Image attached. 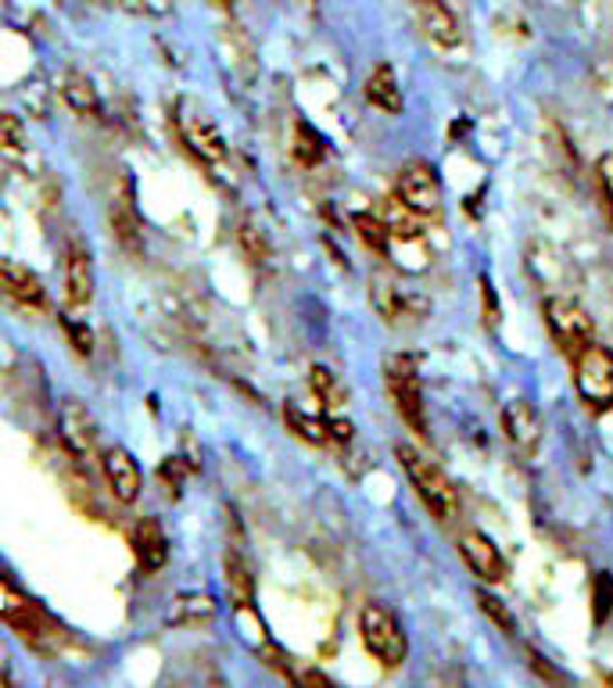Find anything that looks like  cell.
<instances>
[{"label":"cell","instance_id":"6da1fadb","mask_svg":"<svg viewBox=\"0 0 613 688\" xmlns=\"http://www.w3.org/2000/svg\"><path fill=\"white\" fill-rule=\"evenodd\" d=\"M395 456L402 463V470L409 474V481L416 488V495L424 499V506L431 509L434 520H456L459 513V495L456 488H452V481L445 477V470L441 466H434L431 459L424 456V452H416L413 445H399Z\"/></svg>","mask_w":613,"mask_h":688},{"label":"cell","instance_id":"7a4b0ae2","mask_svg":"<svg viewBox=\"0 0 613 688\" xmlns=\"http://www.w3.org/2000/svg\"><path fill=\"white\" fill-rule=\"evenodd\" d=\"M359 635L363 646L370 649V656L380 667H402L409 656V638L402 631V621L395 617V610H388L384 602H366L359 613Z\"/></svg>","mask_w":613,"mask_h":688},{"label":"cell","instance_id":"3957f363","mask_svg":"<svg viewBox=\"0 0 613 688\" xmlns=\"http://www.w3.org/2000/svg\"><path fill=\"white\" fill-rule=\"evenodd\" d=\"M384 380L395 402L399 416L406 420L416 434L427 438V413H424V391H420V366L413 355H391L384 363Z\"/></svg>","mask_w":613,"mask_h":688},{"label":"cell","instance_id":"277c9868","mask_svg":"<svg viewBox=\"0 0 613 688\" xmlns=\"http://www.w3.org/2000/svg\"><path fill=\"white\" fill-rule=\"evenodd\" d=\"M574 384L588 409L606 413L613 405V352L592 341L585 352L574 355Z\"/></svg>","mask_w":613,"mask_h":688},{"label":"cell","instance_id":"5b68a950","mask_svg":"<svg viewBox=\"0 0 613 688\" xmlns=\"http://www.w3.org/2000/svg\"><path fill=\"white\" fill-rule=\"evenodd\" d=\"M370 302L380 312V319L391 327H413V323H424V319L431 316V298H427L424 291L406 287V284L388 280V277L370 280Z\"/></svg>","mask_w":613,"mask_h":688},{"label":"cell","instance_id":"8992f818","mask_svg":"<svg viewBox=\"0 0 613 688\" xmlns=\"http://www.w3.org/2000/svg\"><path fill=\"white\" fill-rule=\"evenodd\" d=\"M545 323H549V334L556 341V348L567 352L571 359L596 341L592 316H588L574 298H567V294H553V298L545 302Z\"/></svg>","mask_w":613,"mask_h":688},{"label":"cell","instance_id":"52a82bcc","mask_svg":"<svg viewBox=\"0 0 613 688\" xmlns=\"http://www.w3.org/2000/svg\"><path fill=\"white\" fill-rule=\"evenodd\" d=\"M0 621L19 638H26L29 646H44L54 635V624L44 617L40 606L22 595L11 581H4V577H0Z\"/></svg>","mask_w":613,"mask_h":688},{"label":"cell","instance_id":"ba28073f","mask_svg":"<svg viewBox=\"0 0 613 688\" xmlns=\"http://www.w3.org/2000/svg\"><path fill=\"white\" fill-rule=\"evenodd\" d=\"M176 122H180V137H183V144H187L191 151L201 158V162H208V165H223L226 158H230V147H226V140H223V133H219V126L201 112V108L183 105V108H180V115H176Z\"/></svg>","mask_w":613,"mask_h":688},{"label":"cell","instance_id":"9c48e42d","mask_svg":"<svg viewBox=\"0 0 613 688\" xmlns=\"http://www.w3.org/2000/svg\"><path fill=\"white\" fill-rule=\"evenodd\" d=\"M395 198L416 216H438V208H441V180H438V172L427 162L402 165L399 183H395Z\"/></svg>","mask_w":613,"mask_h":688},{"label":"cell","instance_id":"30bf717a","mask_svg":"<svg viewBox=\"0 0 613 688\" xmlns=\"http://www.w3.org/2000/svg\"><path fill=\"white\" fill-rule=\"evenodd\" d=\"M459 552H463V560H467V567L477 577H481V581H488V585H502V581H506V574H510L506 560H502L499 545L485 531H463Z\"/></svg>","mask_w":613,"mask_h":688},{"label":"cell","instance_id":"8fae6325","mask_svg":"<svg viewBox=\"0 0 613 688\" xmlns=\"http://www.w3.org/2000/svg\"><path fill=\"white\" fill-rule=\"evenodd\" d=\"M101 470H105V481H108V488H112V495L119 502H137L140 499L144 474H140L137 459H133L122 445H108L101 452Z\"/></svg>","mask_w":613,"mask_h":688},{"label":"cell","instance_id":"7c38bea8","mask_svg":"<svg viewBox=\"0 0 613 688\" xmlns=\"http://www.w3.org/2000/svg\"><path fill=\"white\" fill-rule=\"evenodd\" d=\"M502 430H506V438L520 452H535L538 445H542L545 423H542V413H538L531 402L513 398L506 409H502Z\"/></svg>","mask_w":613,"mask_h":688},{"label":"cell","instance_id":"4fadbf2b","mask_svg":"<svg viewBox=\"0 0 613 688\" xmlns=\"http://www.w3.org/2000/svg\"><path fill=\"white\" fill-rule=\"evenodd\" d=\"M61 445L76 459H90L97 452V420L79 402H65L61 409Z\"/></svg>","mask_w":613,"mask_h":688},{"label":"cell","instance_id":"5bb4252c","mask_svg":"<svg viewBox=\"0 0 613 688\" xmlns=\"http://www.w3.org/2000/svg\"><path fill=\"white\" fill-rule=\"evenodd\" d=\"M65 298L72 309H83V305L94 302V258L87 244L79 241H69L65 251Z\"/></svg>","mask_w":613,"mask_h":688},{"label":"cell","instance_id":"9a60e30c","mask_svg":"<svg viewBox=\"0 0 613 688\" xmlns=\"http://www.w3.org/2000/svg\"><path fill=\"white\" fill-rule=\"evenodd\" d=\"M0 294H8L11 302L26 305V309H44L47 305L44 280L29 266H19L11 258H0Z\"/></svg>","mask_w":613,"mask_h":688},{"label":"cell","instance_id":"2e32d148","mask_svg":"<svg viewBox=\"0 0 613 688\" xmlns=\"http://www.w3.org/2000/svg\"><path fill=\"white\" fill-rule=\"evenodd\" d=\"M416 11H420V26L427 33V40L441 51H452V47L463 44L459 19L445 0H416Z\"/></svg>","mask_w":613,"mask_h":688},{"label":"cell","instance_id":"e0dca14e","mask_svg":"<svg viewBox=\"0 0 613 688\" xmlns=\"http://www.w3.org/2000/svg\"><path fill=\"white\" fill-rule=\"evenodd\" d=\"M133 549H137L144 574H158L169 563V538L162 527H158V520L137 524V531H133Z\"/></svg>","mask_w":613,"mask_h":688},{"label":"cell","instance_id":"ac0fdd59","mask_svg":"<svg viewBox=\"0 0 613 688\" xmlns=\"http://www.w3.org/2000/svg\"><path fill=\"white\" fill-rule=\"evenodd\" d=\"M61 97H65V105L72 108L76 115H90V119H101V97H97V86L83 76V72H65L58 83Z\"/></svg>","mask_w":613,"mask_h":688},{"label":"cell","instance_id":"d6986e66","mask_svg":"<svg viewBox=\"0 0 613 688\" xmlns=\"http://www.w3.org/2000/svg\"><path fill=\"white\" fill-rule=\"evenodd\" d=\"M366 101L380 112L388 115H399L402 112V86L395 79V69L391 65H377L370 72V79H366Z\"/></svg>","mask_w":613,"mask_h":688},{"label":"cell","instance_id":"ffe728a7","mask_svg":"<svg viewBox=\"0 0 613 688\" xmlns=\"http://www.w3.org/2000/svg\"><path fill=\"white\" fill-rule=\"evenodd\" d=\"M226 585H230V595H234V602H237V610H252L255 574H252V563L244 560L241 549H226Z\"/></svg>","mask_w":613,"mask_h":688},{"label":"cell","instance_id":"44dd1931","mask_svg":"<svg viewBox=\"0 0 613 688\" xmlns=\"http://www.w3.org/2000/svg\"><path fill=\"white\" fill-rule=\"evenodd\" d=\"M212 617H216V599L201 592L180 595L173 602V610H169V624H176V628H198V624H208Z\"/></svg>","mask_w":613,"mask_h":688},{"label":"cell","instance_id":"7402d4cb","mask_svg":"<svg viewBox=\"0 0 613 688\" xmlns=\"http://www.w3.org/2000/svg\"><path fill=\"white\" fill-rule=\"evenodd\" d=\"M309 384H312V391H316V398H320L330 413L345 409L348 391H345V384H341V380H338V373H334V370H327V366H312Z\"/></svg>","mask_w":613,"mask_h":688},{"label":"cell","instance_id":"603a6c76","mask_svg":"<svg viewBox=\"0 0 613 688\" xmlns=\"http://www.w3.org/2000/svg\"><path fill=\"white\" fill-rule=\"evenodd\" d=\"M323 155H327V144L320 133H316L309 122H294V158H298L305 169H316L323 162Z\"/></svg>","mask_w":613,"mask_h":688},{"label":"cell","instance_id":"cb8c5ba5","mask_svg":"<svg viewBox=\"0 0 613 688\" xmlns=\"http://www.w3.org/2000/svg\"><path fill=\"white\" fill-rule=\"evenodd\" d=\"M237 241H241L244 255H248V262H255V266H266V262H269V255H273V248H269L266 230H262L259 223H255V219H241Z\"/></svg>","mask_w":613,"mask_h":688},{"label":"cell","instance_id":"d4e9b609","mask_svg":"<svg viewBox=\"0 0 613 688\" xmlns=\"http://www.w3.org/2000/svg\"><path fill=\"white\" fill-rule=\"evenodd\" d=\"M284 420H287V427L294 430V434H298L302 441H309V445H327V420H316V416H309V413H302L298 405H287L284 409Z\"/></svg>","mask_w":613,"mask_h":688},{"label":"cell","instance_id":"484cf974","mask_svg":"<svg viewBox=\"0 0 613 688\" xmlns=\"http://www.w3.org/2000/svg\"><path fill=\"white\" fill-rule=\"evenodd\" d=\"M352 226L355 233L363 237L366 248H373L380 255H388V226H384V219L380 216H370V212H355L352 216Z\"/></svg>","mask_w":613,"mask_h":688},{"label":"cell","instance_id":"4316f807","mask_svg":"<svg viewBox=\"0 0 613 688\" xmlns=\"http://www.w3.org/2000/svg\"><path fill=\"white\" fill-rule=\"evenodd\" d=\"M0 151L8 158L26 155V122L11 112H0Z\"/></svg>","mask_w":613,"mask_h":688},{"label":"cell","instance_id":"83f0119b","mask_svg":"<svg viewBox=\"0 0 613 688\" xmlns=\"http://www.w3.org/2000/svg\"><path fill=\"white\" fill-rule=\"evenodd\" d=\"M112 226H115V237L122 241V248L126 251H140V223L137 216H133V208H112Z\"/></svg>","mask_w":613,"mask_h":688},{"label":"cell","instance_id":"f1b7e54d","mask_svg":"<svg viewBox=\"0 0 613 688\" xmlns=\"http://www.w3.org/2000/svg\"><path fill=\"white\" fill-rule=\"evenodd\" d=\"M477 606H481L488 617H492V624H495L502 635H517V621H513V613L502 606V602L492 592H477Z\"/></svg>","mask_w":613,"mask_h":688},{"label":"cell","instance_id":"f546056e","mask_svg":"<svg viewBox=\"0 0 613 688\" xmlns=\"http://www.w3.org/2000/svg\"><path fill=\"white\" fill-rule=\"evenodd\" d=\"M61 327H65V334L72 341V348H76L79 355H90L94 352V330L83 323L79 316H72V312H61Z\"/></svg>","mask_w":613,"mask_h":688},{"label":"cell","instance_id":"4dcf8cb0","mask_svg":"<svg viewBox=\"0 0 613 688\" xmlns=\"http://www.w3.org/2000/svg\"><path fill=\"white\" fill-rule=\"evenodd\" d=\"M596 176H599V187H603V198L610 208V219H613V155H603L596 162Z\"/></svg>","mask_w":613,"mask_h":688},{"label":"cell","instance_id":"1f68e13d","mask_svg":"<svg viewBox=\"0 0 613 688\" xmlns=\"http://www.w3.org/2000/svg\"><path fill=\"white\" fill-rule=\"evenodd\" d=\"M610 599H613V585H610V577H606V574H599V577H596V617H599V621L606 617Z\"/></svg>","mask_w":613,"mask_h":688},{"label":"cell","instance_id":"d6a6232c","mask_svg":"<svg viewBox=\"0 0 613 688\" xmlns=\"http://www.w3.org/2000/svg\"><path fill=\"white\" fill-rule=\"evenodd\" d=\"M327 438L338 441V445H348V441H352V423L341 420V416H330V420H327Z\"/></svg>","mask_w":613,"mask_h":688},{"label":"cell","instance_id":"836d02e7","mask_svg":"<svg viewBox=\"0 0 613 688\" xmlns=\"http://www.w3.org/2000/svg\"><path fill=\"white\" fill-rule=\"evenodd\" d=\"M119 4H126V8H133V11H158L151 0H119Z\"/></svg>","mask_w":613,"mask_h":688},{"label":"cell","instance_id":"e575fe53","mask_svg":"<svg viewBox=\"0 0 613 688\" xmlns=\"http://www.w3.org/2000/svg\"><path fill=\"white\" fill-rule=\"evenodd\" d=\"M219 4H230V0H219Z\"/></svg>","mask_w":613,"mask_h":688}]
</instances>
